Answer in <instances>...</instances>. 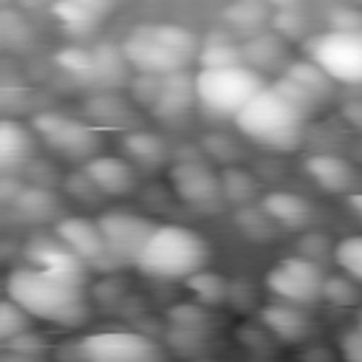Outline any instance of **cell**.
<instances>
[{
  "label": "cell",
  "instance_id": "obj_33",
  "mask_svg": "<svg viewBox=\"0 0 362 362\" xmlns=\"http://www.w3.org/2000/svg\"><path fill=\"white\" fill-rule=\"evenodd\" d=\"M334 263L351 274L356 283H362V232L359 235H348L339 243H334Z\"/></svg>",
  "mask_w": 362,
  "mask_h": 362
},
{
  "label": "cell",
  "instance_id": "obj_29",
  "mask_svg": "<svg viewBox=\"0 0 362 362\" xmlns=\"http://www.w3.org/2000/svg\"><path fill=\"white\" fill-rule=\"evenodd\" d=\"M209 305L204 303H175L167 308V325L170 328H181V331H195V334H212L215 328V317L206 311Z\"/></svg>",
  "mask_w": 362,
  "mask_h": 362
},
{
  "label": "cell",
  "instance_id": "obj_44",
  "mask_svg": "<svg viewBox=\"0 0 362 362\" xmlns=\"http://www.w3.org/2000/svg\"><path fill=\"white\" fill-rule=\"evenodd\" d=\"M74 3L85 6V8H88V11H93L96 17L110 14V11H113V6H116V0H74Z\"/></svg>",
  "mask_w": 362,
  "mask_h": 362
},
{
  "label": "cell",
  "instance_id": "obj_38",
  "mask_svg": "<svg viewBox=\"0 0 362 362\" xmlns=\"http://www.w3.org/2000/svg\"><path fill=\"white\" fill-rule=\"evenodd\" d=\"M235 339H238L249 354H272V348H274V342H277L260 322H255V325L243 322V325L235 331Z\"/></svg>",
  "mask_w": 362,
  "mask_h": 362
},
{
  "label": "cell",
  "instance_id": "obj_11",
  "mask_svg": "<svg viewBox=\"0 0 362 362\" xmlns=\"http://www.w3.org/2000/svg\"><path fill=\"white\" fill-rule=\"evenodd\" d=\"M54 235L59 240H65L93 272L99 274H107V272H116L122 263L116 260V255L110 252L102 229L96 221L85 218V215H62L57 223H54Z\"/></svg>",
  "mask_w": 362,
  "mask_h": 362
},
{
  "label": "cell",
  "instance_id": "obj_1",
  "mask_svg": "<svg viewBox=\"0 0 362 362\" xmlns=\"http://www.w3.org/2000/svg\"><path fill=\"white\" fill-rule=\"evenodd\" d=\"M317 102L303 93L291 79L283 74L260 88L238 113H235V127L240 136H246L252 144L274 150V153H291L303 141L305 122Z\"/></svg>",
  "mask_w": 362,
  "mask_h": 362
},
{
  "label": "cell",
  "instance_id": "obj_2",
  "mask_svg": "<svg viewBox=\"0 0 362 362\" xmlns=\"http://www.w3.org/2000/svg\"><path fill=\"white\" fill-rule=\"evenodd\" d=\"M6 294L17 300L34 320L59 328H79L90 320V303L85 286L59 280L34 263H23L8 272Z\"/></svg>",
  "mask_w": 362,
  "mask_h": 362
},
{
  "label": "cell",
  "instance_id": "obj_31",
  "mask_svg": "<svg viewBox=\"0 0 362 362\" xmlns=\"http://www.w3.org/2000/svg\"><path fill=\"white\" fill-rule=\"evenodd\" d=\"M221 187H223V198L232 206H243V204H255L257 195V181L252 173H246L243 167H226L221 170Z\"/></svg>",
  "mask_w": 362,
  "mask_h": 362
},
{
  "label": "cell",
  "instance_id": "obj_12",
  "mask_svg": "<svg viewBox=\"0 0 362 362\" xmlns=\"http://www.w3.org/2000/svg\"><path fill=\"white\" fill-rule=\"evenodd\" d=\"M96 223H99L110 252L116 255V260L122 266L136 260V255L141 252L144 240L156 229V221H150V218H144L139 212H130V209H105L96 218Z\"/></svg>",
  "mask_w": 362,
  "mask_h": 362
},
{
  "label": "cell",
  "instance_id": "obj_36",
  "mask_svg": "<svg viewBox=\"0 0 362 362\" xmlns=\"http://www.w3.org/2000/svg\"><path fill=\"white\" fill-rule=\"evenodd\" d=\"M31 320H34V317H31L17 300H11V297L6 294V300L0 303V339L6 342V339H11V337L28 331V322H31Z\"/></svg>",
  "mask_w": 362,
  "mask_h": 362
},
{
  "label": "cell",
  "instance_id": "obj_17",
  "mask_svg": "<svg viewBox=\"0 0 362 362\" xmlns=\"http://www.w3.org/2000/svg\"><path fill=\"white\" fill-rule=\"evenodd\" d=\"M195 102V74L187 71H175V74H164L161 76V90L156 105L150 107V113L156 119L164 122H175L178 116H184L189 110V105Z\"/></svg>",
  "mask_w": 362,
  "mask_h": 362
},
{
  "label": "cell",
  "instance_id": "obj_15",
  "mask_svg": "<svg viewBox=\"0 0 362 362\" xmlns=\"http://www.w3.org/2000/svg\"><path fill=\"white\" fill-rule=\"evenodd\" d=\"M82 170L90 175V181L102 189L105 198H124L130 192H136L139 175H136V164L124 156H105L96 153L93 158H88L82 164Z\"/></svg>",
  "mask_w": 362,
  "mask_h": 362
},
{
  "label": "cell",
  "instance_id": "obj_4",
  "mask_svg": "<svg viewBox=\"0 0 362 362\" xmlns=\"http://www.w3.org/2000/svg\"><path fill=\"white\" fill-rule=\"evenodd\" d=\"M209 260V243L189 226L156 223L133 266L139 274L153 280H187Z\"/></svg>",
  "mask_w": 362,
  "mask_h": 362
},
{
  "label": "cell",
  "instance_id": "obj_30",
  "mask_svg": "<svg viewBox=\"0 0 362 362\" xmlns=\"http://www.w3.org/2000/svg\"><path fill=\"white\" fill-rule=\"evenodd\" d=\"M51 14H54V20H57L68 34H74V37H88V34H93V28H96L99 20H102V17H96L93 11H88L85 6H79V3H74V0H54V3H51Z\"/></svg>",
  "mask_w": 362,
  "mask_h": 362
},
{
  "label": "cell",
  "instance_id": "obj_16",
  "mask_svg": "<svg viewBox=\"0 0 362 362\" xmlns=\"http://www.w3.org/2000/svg\"><path fill=\"white\" fill-rule=\"evenodd\" d=\"M303 170L325 192H345L348 195L359 184V173L354 170V164L337 153H314L303 161Z\"/></svg>",
  "mask_w": 362,
  "mask_h": 362
},
{
  "label": "cell",
  "instance_id": "obj_40",
  "mask_svg": "<svg viewBox=\"0 0 362 362\" xmlns=\"http://www.w3.org/2000/svg\"><path fill=\"white\" fill-rule=\"evenodd\" d=\"M0 20H3L0 28H3V42H6V45L20 48V45L28 42V25H25V20H23L17 11H3Z\"/></svg>",
  "mask_w": 362,
  "mask_h": 362
},
{
  "label": "cell",
  "instance_id": "obj_20",
  "mask_svg": "<svg viewBox=\"0 0 362 362\" xmlns=\"http://www.w3.org/2000/svg\"><path fill=\"white\" fill-rule=\"evenodd\" d=\"M34 139H37V133L31 124H23L11 116H6L0 122V167H3V173L23 170L31 161Z\"/></svg>",
  "mask_w": 362,
  "mask_h": 362
},
{
  "label": "cell",
  "instance_id": "obj_34",
  "mask_svg": "<svg viewBox=\"0 0 362 362\" xmlns=\"http://www.w3.org/2000/svg\"><path fill=\"white\" fill-rule=\"evenodd\" d=\"M3 356L6 359H23V362H34V359H42L45 356V342L40 334H31V331H23L11 339L3 342Z\"/></svg>",
  "mask_w": 362,
  "mask_h": 362
},
{
  "label": "cell",
  "instance_id": "obj_13",
  "mask_svg": "<svg viewBox=\"0 0 362 362\" xmlns=\"http://www.w3.org/2000/svg\"><path fill=\"white\" fill-rule=\"evenodd\" d=\"M23 255H25V263L40 266V269H45L48 274H54L59 280H68V283H76V286H85L88 283L90 266L65 240H59L57 235L54 238H45V235L31 238L25 243Z\"/></svg>",
  "mask_w": 362,
  "mask_h": 362
},
{
  "label": "cell",
  "instance_id": "obj_25",
  "mask_svg": "<svg viewBox=\"0 0 362 362\" xmlns=\"http://www.w3.org/2000/svg\"><path fill=\"white\" fill-rule=\"evenodd\" d=\"M283 76L291 79L303 93H308L314 102H322L328 93H331V85L334 79L314 62V59H291L286 68H283Z\"/></svg>",
  "mask_w": 362,
  "mask_h": 362
},
{
  "label": "cell",
  "instance_id": "obj_48",
  "mask_svg": "<svg viewBox=\"0 0 362 362\" xmlns=\"http://www.w3.org/2000/svg\"><path fill=\"white\" fill-rule=\"evenodd\" d=\"M25 3H54V0H25Z\"/></svg>",
  "mask_w": 362,
  "mask_h": 362
},
{
  "label": "cell",
  "instance_id": "obj_18",
  "mask_svg": "<svg viewBox=\"0 0 362 362\" xmlns=\"http://www.w3.org/2000/svg\"><path fill=\"white\" fill-rule=\"evenodd\" d=\"M260 206L266 209V215L280 226V229H288V232H300L305 226H311L314 221V206L297 195V192H288V189H272L260 198Z\"/></svg>",
  "mask_w": 362,
  "mask_h": 362
},
{
  "label": "cell",
  "instance_id": "obj_7",
  "mask_svg": "<svg viewBox=\"0 0 362 362\" xmlns=\"http://www.w3.org/2000/svg\"><path fill=\"white\" fill-rule=\"evenodd\" d=\"M31 127L37 133V139L57 153L59 158L85 164L88 158H93L102 147V136L99 127L74 116H65L59 110H40L31 116Z\"/></svg>",
  "mask_w": 362,
  "mask_h": 362
},
{
  "label": "cell",
  "instance_id": "obj_46",
  "mask_svg": "<svg viewBox=\"0 0 362 362\" xmlns=\"http://www.w3.org/2000/svg\"><path fill=\"white\" fill-rule=\"evenodd\" d=\"M300 356L303 359H334V351H325V348H303Z\"/></svg>",
  "mask_w": 362,
  "mask_h": 362
},
{
  "label": "cell",
  "instance_id": "obj_9",
  "mask_svg": "<svg viewBox=\"0 0 362 362\" xmlns=\"http://www.w3.org/2000/svg\"><path fill=\"white\" fill-rule=\"evenodd\" d=\"M167 184L187 209L215 215L226 206L223 187H221V173H215L201 156L195 158H178L167 170Z\"/></svg>",
  "mask_w": 362,
  "mask_h": 362
},
{
  "label": "cell",
  "instance_id": "obj_24",
  "mask_svg": "<svg viewBox=\"0 0 362 362\" xmlns=\"http://www.w3.org/2000/svg\"><path fill=\"white\" fill-rule=\"evenodd\" d=\"M54 62H57V68L62 74H68L79 85L99 88V65H96L93 48H85V45H62L54 54Z\"/></svg>",
  "mask_w": 362,
  "mask_h": 362
},
{
  "label": "cell",
  "instance_id": "obj_32",
  "mask_svg": "<svg viewBox=\"0 0 362 362\" xmlns=\"http://www.w3.org/2000/svg\"><path fill=\"white\" fill-rule=\"evenodd\" d=\"M235 223H238V229L249 238V240H257V243H263V240H272V235H274V229H280L269 215H266V209L257 204V206H252V204H243V206H238V215H235Z\"/></svg>",
  "mask_w": 362,
  "mask_h": 362
},
{
  "label": "cell",
  "instance_id": "obj_8",
  "mask_svg": "<svg viewBox=\"0 0 362 362\" xmlns=\"http://www.w3.org/2000/svg\"><path fill=\"white\" fill-rule=\"evenodd\" d=\"M305 57L314 59L334 82L362 85V28H328L303 40Z\"/></svg>",
  "mask_w": 362,
  "mask_h": 362
},
{
  "label": "cell",
  "instance_id": "obj_39",
  "mask_svg": "<svg viewBox=\"0 0 362 362\" xmlns=\"http://www.w3.org/2000/svg\"><path fill=\"white\" fill-rule=\"evenodd\" d=\"M269 25H272V31H277L286 40H300L303 37V28H305V17L297 8H277L272 14V23Z\"/></svg>",
  "mask_w": 362,
  "mask_h": 362
},
{
  "label": "cell",
  "instance_id": "obj_10",
  "mask_svg": "<svg viewBox=\"0 0 362 362\" xmlns=\"http://www.w3.org/2000/svg\"><path fill=\"white\" fill-rule=\"evenodd\" d=\"M325 272L320 260L308 255H288L280 257L274 266L266 272V288L277 300H288L297 305H314L322 300V286H325Z\"/></svg>",
  "mask_w": 362,
  "mask_h": 362
},
{
  "label": "cell",
  "instance_id": "obj_26",
  "mask_svg": "<svg viewBox=\"0 0 362 362\" xmlns=\"http://www.w3.org/2000/svg\"><path fill=\"white\" fill-rule=\"evenodd\" d=\"M269 0H235L223 8V20L240 31V34H257L263 31L266 23H272V14H269Z\"/></svg>",
  "mask_w": 362,
  "mask_h": 362
},
{
  "label": "cell",
  "instance_id": "obj_35",
  "mask_svg": "<svg viewBox=\"0 0 362 362\" xmlns=\"http://www.w3.org/2000/svg\"><path fill=\"white\" fill-rule=\"evenodd\" d=\"M322 300L331 305H359L362 294L356 288V280L351 274H328L322 286Z\"/></svg>",
  "mask_w": 362,
  "mask_h": 362
},
{
  "label": "cell",
  "instance_id": "obj_5",
  "mask_svg": "<svg viewBox=\"0 0 362 362\" xmlns=\"http://www.w3.org/2000/svg\"><path fill=\"white\" fill-rule=\"evenodd\" d=\"M266 88V79L260 71H255L246 62H235V65H215L206 68L201 65L195 71V102L212 113V116H223V119H235V113L260 90Z\"/></svg>",
  "mask_w": 362,
  "mask_h": 362
},
{
  "label": "cell",
  "instance_id": "obj_28",
  "mask_svg": "<svg viewBox=\"0 0 362 362\" xmlns=\"http://www.w3.org/2000/svg\"><path fill=\"white\" fill-rule=\"evenodd\" d=\"M235 62H243V51H240V42H235L226 31H212L201 40L198 65L215 68V65H235Z\"/></svg>",
  "mask_w": 362,
  "mask_h": 362
},
{
  "label": "cell",
  "instance_id": "obj_21",
  "mask_svg": "<svg viewBox=\"0 0 362 362\" xmlns=\"http://www.w3.org/2000/svg\"><path fill=\"white\" fill-rule=\"evenodd\" d=\"M85 113H88V122L90 119L96 122V127H113V130H127L133 127V119H136V107L124 102L116 93V88H102L99 93L88 96Z\"/></svg>",
  "mask_w": 362,
  "mask_h": 362
},
{
  "label": "cell",
  "instance_id": "obj_27",
  "mask_svg": "<svg viewBox=\"0 0 362 362\" xmlns=\"http://www.w3.org/2000/svg\"><path fill=\"white\" fill-rule=\"evenodd\" d=\"M184 286L195 294V300L198 303H204V305H223V303H229V294H232V283L223 277V274H218V272H209L206 266L204 269H198L195 274H189L187 280H184Z\"/></svg>",
  "mask_w": 362,
  "mask_h": 362
},
{
  "label": "cell",
  "instance_id": "obj_23",
  "mask_svg": "<svg viewBox=\"0 0 362 362\" xmlns=\"http://www.w3.org/2000/svg\"><path fill=\"white\" fill-rule=\"evenodd\" d=\"M122 153L141 170H158L167 161V144L158 133L141 130V127H127L122 136Z\"/></svg>",
  "mask_w": 362,
  "mask_h": 362
},
{
  "label": "cell",
  "instance_id": "obj_14",
  "mask_svg": "<svg viewBox=\"0 0 362 362\" xmlns=\"http://www.w3.org/2000/svg\"><path fill=\"white\" fill-rule=\"evenodd\" d=\"M257 322L280 342V345H297L314 337V320L308 317L305 305L274 300L257 308Z\"/></svg>",
  "mask_w": 362,
  "mask_h": 362
},
{
  "label": "cell",
  "instance_id": "obj_49",
  "mask_svg": "<svg viewBox=\"0 0 362 362\" xmlns=\"http://www.w3.org/2000/svg\"><path fill=\"white\" fill-rule=\"evenodd\" d=\"M356 325H359V328H362V311H359V320H356Z\"/></svg>",
  "mask_w": 362,
  "mask_h": 362
},
{
  "label": "cell",
  "instance_id": "obj_3",
  "mask_svg": "<svg viewBox=\"0 0 362 362\" xmlns=\"http://www.w3.org/2000/svg\"><path fill=\"white\" fill-rule=\"evenodd\" d=\"M130 68L141 74H175L187 71L198 59V37L178 23H141L119 42Z\"/></svg>",
  "mask_w": 362,
  "mask_h": 362
},
{
  "label": "cell",
  "instance_id": "obj_45",
  "mask_svg": "<svg viewBox=\"0 0 362 362\" xmlns=\"http://www.w3.org/2000/svg\"><path fill=\"white\" fill-rule=\"evenodd\" d=\"M345 201H348V209H351V212H354V215L362 221V189L348 192V198H345Z\"/></svg>",
  "mask_w": 362,
  "mask_h": 362
},
{
  "label": "cell",
  "instance_id": "obj_42",
  "mask_svg": "<svg viewBox=\"0 0 362 362\" xmlns=\"http://www.w3.org/2000/svg\"><path fill=\"white\" fill-rule=\"evenodd\" d=\"M339 354H342L345 359H351V362H362V328H359V325L342 334V339H339Z\"/></svg>",
  "mask_w": 362,
  "mask_h": 362
},
{
  "label": "cell",
  "instance_id": "obj_43",
  "mask_svg": "<svg viewBox=\"0 0 362 362\" xmlns=\"http://www.w3.org/2000/svg\"><path fill=\"white\" fill-rule=\"evenodd\" d=\"M300 249H303V255H308V257H314V260H320L328 249H334V246H328V240L322 238V235H305L303 238V243H300Z\"/></svg>",
  "mask_w": 362,
  "mask_h": 362
},
{
  "label": "cell",
  "instance_id": "obj_47",
  "mask_svg": "<svg viewBox=\"0 0 362 362\" xmlns=\"http://www.w3.org/2000/svg\"><path fill=\"white\" fill-rule=\"evenodd\" d=\"M300 0H269V6L277 11V8H297Z\"/></svg>",
  "mask_w": 362,
  "mask_h": 362
},
{
  "label": "cell",
  "instance_id": "obj_19",
  "mask_svg": "<svg viewBox=\"0 0 362 362\" xmlns=\"http://www.w3.org/2000/svg\"><path fill=\"white\" fill-rule=\"evenodd\" d=\"M286 37H280L277 31H257V34H249L243 42H240V51H243V62L252 65L255 71H280L291 62L288 59V48H286Z\"/></svg>",
  "mask_w": 362,
  "mask_h": 362
},
{
  "label": "cell",
  "instance_id": "obj_41",
  "mask_svg": "<svg viewBox=\"0 0 362 362\" xmlns=\"http://www.w3.org/2000/svg\"><path fill=\"white\" fill-rule=\"evenodd\" d=\"M328 23H331V28L359 31V28H362V11H356V8H348V6H339V8H331V14H328Z\"/></svg>",
  "mask_w": 362,
  "mask_h": 362
},
{
  "label": "cell",
  "instance_id": "obj_37",
  "mask_svg": "<svg viewBox=\"0 0 362 362\" xmlns=\"http://www.w3.org/2000/svg\"><path fill=\"white\" fill-rule=\"evenodd\" d=\"M65 181V192H68V198H74V201H79V204H99L105 195H102V189L90 181V175L79 167L76 173H71V175H65L62 178Z\"/></svg>",
  "mask_w": 362,
  "mask_h": 362
},
{
  "label": "cell",
  "instance_id": "obj_6",
  "mask_svg": "<svg viewBox=\"0 0 362 362\" xmlns=\"http://www.w3.org/2000/svg\"><path fill=\"white\" fill-rule=\"evenodd\" d=\"M59 359H79V362H161L167 359V351L141 331L127 328H107L93 331L71 345L57 348Z\"/></svg>",
  "mask_w": 362,
  "mask_h": 362
},
{
  "label": "cell",
  "instance_id": "obj_22",
  "mask_svg": "<svg viewBox=\"0 0 362 362\" xmlns=\"http://www.w3.org/2000/svg\"><path fill=\"white\" fill-rule=\"evenodd\" d=\"M14 212L28 221V223H57L65 212H62V201L42 184H31V187H23L17 192V198L11 201Z\"/></svg>",
  "mask_w": 362,
  "mask_h": 362
}]
</instances>
